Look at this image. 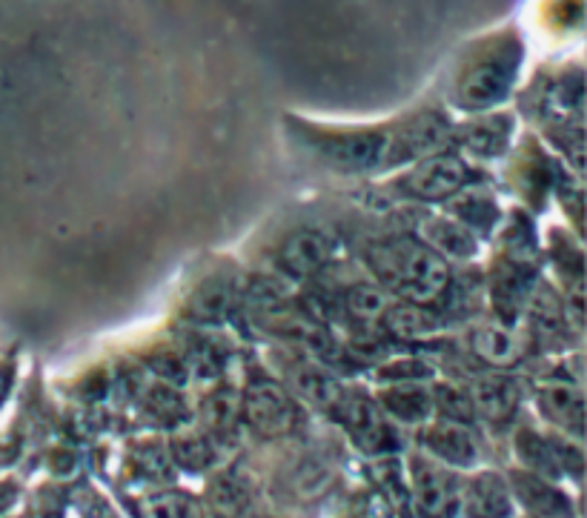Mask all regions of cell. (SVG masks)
I'll return each instance as SVG.
<instances>
[{
    "mask_svg": "<svg viewBox=\"0 0 587 518\" xmlns=\"http://www.w3.org/2000/svg\"><path fill=\"white\" fill-rule=\"evenodd\" d=\"M382 284L411 301H433L447 287V264L436 250L416 241H396L370 253Z\"/></svg>",
    "mask_w": 587,
    "mask_h": 518,
    "instance_id": "1",
    "label": "cell"
},
{
    "mask_svg": "<svg viewBox=\"0 0 587 518\" xmlns=\"http://www.w3.org/2000/svg\"><path fill=\"white\" fill-rule=\"evenodd\" d=\"M307 144L324 164L344 172L373 170L382 166L387 158H404L402 135H393L387 130H313Z\"/></svg>",
    "mask_w": 587,
    "mask_h": 518,
    "instance_id": "2",
    "label": "cell"
},
{
    "mask_svg": "<svg viewBox=\"0 0 587 518\" xmlns=\"http://www.w3.org/2000/svg\"><path fill=\"white\" fill-rule=\"evenodd\" d=\"M516 67H519V55L510 47L487 52L476 63H470L462 81H458V101H462V106L485 110V106L502 101L507 95V89H510Z\"/></svg>",
    "mask_w": 587,
    "mask_h": 518,
    "instance_id": "3",
    "label": "cell"
},
{
    "mask_svg": "<svg viewBox=\"0 0 587 518\" xmlns=\"http://www.w3.org/2000/svg\"><path fill=\"white\" fill-rule=\"evenodd\" d=\"M467 181V166L456 155H436L424 161L422 166L404 177L402 186L411 192L413 199L422 201H442L451 199L453 192L462 190Z\"/></svg>",
    "mask_w": 587,
    "mask_h": 518,
    "instance_id": "4",
    "label": "cell"
},
{
    "mask_svg": "<svg viewBox=\"0 0 587 518\" xmlns=\"http://www.w3.org/2000/svg\"><path fill=\"white\" fill-rule=\"evenodd\" d=\"M246 418L264 436H284L293 427L295 409L273 384H259L246 393Z\"/></svg>",
    "mask_w": 587,
    "mask_h": 518,
    "instance_id": "5",
    "label": "cell"
},
{
    "mask_svg": "<svg viewBox=\"0 0 587 518\" xmlns=\"http://www.w3.org/2000/svg\"><path fill=\"white\" fill-rule=\"evenodd\" d=\"M330 241L324 238L322 232L315 230H301L295 232L293 238H287L284 250H281V264L284 270L298 278H307V275L318 273L324 264L330 261Z\"/></svg>",
    "mask_w": 587,
    "mask_h": 518,
    "instance_id": "6",
    "label": "cell"
},
{
    "mask_svg": "<svg viewBox=\"0 0 587 518\" xmlns=\"http://www.w3.org/2000/svg\"><path fill=\"white\" fill-rule=\"evenodd\" d=\"M422 241L438 255H453V258H473L478 253L476 235L465 221L451 219H431L422 226Z\"/></svg>",
    "mask_w": 587,
    "mask_h": 518,
    "instance_id": "7",
    "label": "cell"
},
{
    "mask_svg": "<svg viewBox=\"0 0 587 518\" xmlns=\"http://www.w3.org/2000/svg\"><path fill=\"white\" fill-rule=\"evenodd\" d=\"M522 389L519 384L507 378V375H490V378H482L473 389V407L482 413L490 421H505L513 409L519 407Z\"/></svg>",
    "mask_w": 587,
    "mask_h": 518,
    "instance_id": "8",
    "label": "cell"
},
{
    "mask_svg": "<svg viewBox=\"0 0 587 518\" xmlns=\"http://www.w3.org/2000/svg\"><path fill=\"white\" fill-rule=\"evenodd\" d=\"M427 447L436 453L442 461L456 464V467H470L476 461V438L462 427V424H436L427 430Z\"/></svg>",
    "mask_w": 587,
    "mask_h": 518,
    "instance_id": "9",
    "label": "cell"
},
{
    "mask_svg": "<svg viewBox=\"0 0 587 518\" xmlns=\"http://www.w3.org/2000/svg\"><path fill=\"white\" fill-rule=\"evenodd\" d=\"M539 409L550 421H556L565 430H574L576 436L581 433L585 413H581L579 389L567 387V384H550L539 393Z\"/></svg>",
    "mask_w": 587,
    "mask_h": 518,
    "instance_id": "10",
    "label": "cell"
},
{
    "mask_svg": "<svg viewBox=\"0 0 587 518\" xmlns=\"http://www.w3.org/2000/svg\"><path fill=\"white\" fill-rule=\"evenodd\" d=\"M290 382L298 389V396L310 398L315 404H338L342 398V389L335 384V378H330L318 364L313 362H295L287 369Z\"/></svg>",
    "mask_w": 587,
    "mask_h": 518,
    "instance_id": "11",
    "label": "cell"
},
{
    "mask_svg": "<svg viewBox=\"0 0 587 518\" xmlns=\"http://www.w3.org/2000/svg\"><path fill=\"white\" fill-rule=\"evenodd\" d=\"M384 407L393 413L396 418L407 424H422L424 418L431 416V396L424 389L404 384V387H393L389 393H384Z\"/></svg>",
    "mask_w": 587,
    "mask_h": 518,
    "instance_id": "12",
    "label": "cell"
},
{
    "mask_svg": "<svg viewBox=\"0 0 587 518\" xmlns=\"http://www.w3.org/2000/svg\"><path fill=\"white\" fill-rule=\"evenodd\" d=\"M473 349L478 353V358H485L487 364H496V367H507L519 358V347H516V338H513L507 329L499 327H482L473 335Z\"/></svg>",
    "mask_w": 587,
    "mask_h": 518,
    "instance_id": "13",
    "label": "cell"
},
{
    "mask_svg": "<svg viewBox=\"0 0 587 518\" xmlns=\"http://www.w3.org/2000/svg\"><path fill=\"white\" fill-rule=\"evenodd\" d=\"M413 485H416V498L422 510L442 512L451 505V485L436 467H416L413 473Z\"/></svg>",
    "mask_w": 587,
    "mask_h": 518,
    "instance_id": "14",
    "label": "cell"
},
{
    "mask_svg": "<svg viewBox=\"0 0 587 518\" xmlns=\"http://www.w3.org/2000/svg\"><path fill=\"white\" fill-rule=\"evenodd\" d=\"M387 327L398 335H431L436 333V318L422 307H396L387 313Z\"/></svg>",
    "mask_w": 587,
    "mask_h": 518,
    "instance_id": "15",
    "label": "cell"
},
{
    "mask_svg": "<svg viewBox=\"0 0 587 518\" xmlns=\"http://www.w3.org/2000/svg\"><path fill=\"white\" fill-rule=\"evenodd\" d=\"M233 301V284L230 281H212L195 298V315L201 318H219Z\"/></svg>",
    "mask_w": 587,
    "mask_h": 518,
    "instance_id": "16",
    "label": "cell"
},
{
    "mask_svg": "<svg viewBox=\"0 0 587 518\" xmlns=\"http://www.w3.org/2000/svg\"><path fill=\"white\" fill-rule=\"evenodd\" d=\"M347 307L364 321L382 318L384 315V295L378 293L376 287H355L347 298Z\"/></svg>",
    "mask_w": 587,
    "mask_h": 518,
    "instance_id": "17",
    "label": "cell"
}]
</instances>
